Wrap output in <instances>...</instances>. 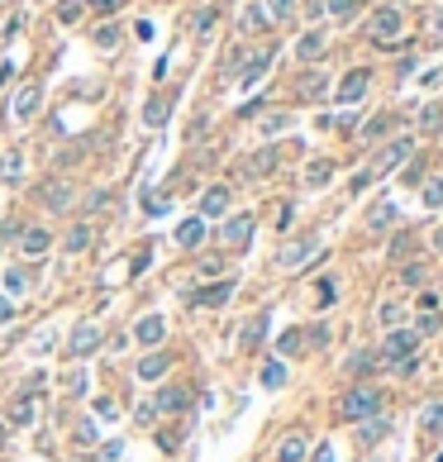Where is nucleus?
Instances as JSON below:
<instances>
[{"label":"nucleus","instance_id":"nucleus-38","mask_svg":"<svg viewBox=\"0 0 443 462\" xmlns=\"http://www.w3.org/2000/svg\"><path fill=\"white\" fill-rule=\"evenodd\" d=\"M215 20H219V10H215V5H205V10L191 20V29H196V33H210V29H215Z\"/></svg>","mask_w":443,"mask_h":462},{"label":"nucleus","instance_id":"nucleus-51","mask_svg":"<svg viewBox=\"0 0 443 462\" xmlns=\"http://www.w3.org/2000/svg\"><path fill=\"white\" fill-rule=\"evenodd\" d=\"M96 415H101V419H115V401H105V396H101V401H96Z\"/></svg>","mask_w":443,"mask_h":462},{"label":"nucleus","instance_id":"nucleus-56","mask_svg":"<svg viewBox=\"0 0 443 462\" xmlns=\"http://www.w3.org/2000/svg\"><path fill=\"white\" fill-rule=\"evenodd\" d=\"M314 462H329V448H319V458H314Z\"/></svg>","mask_w":443,"mask_h":462},{"label":"nucleus","instance_id":"nucleus-37","mask_svg":"<svg viewBox=\"0 0 443 462\" xmlns=\"http://www.w3.org/2000/svg\"><path fill=\"white\" fill-rule=\"evenodd\" d=\"M424 205H429V210H439V205H443V177L424 181Z\"/></svg>","mask_w":443,"mask_h":462},{"label":"nucleus","instance_id":"nucleus-44","mask_svg":"<svg viewBox=\"0 0 443 462\" xmlns=\"http://www.w3.org/2000/svg\"><path fill=\"white\" fill-rule=\"evenodd\" d=\"M424 429L434 434V429H443V405H429L424 410Z\"/></svg>","mask_w":443,"mask_h":462},{"label":"nucleus","instance_id":"nucleus-29","mask_svg":"<svg viewBox=\"0 0 443 462\" xmlns=\"http://www.w3.org/2000/svg\"><path fill=\"white\" fill-rule=\"evenodd\" d=\"M324 15H334L339 24H348L358 15V0H324Z\"/></svg>","mask_w":443,"mask_h":462},{"label":"nucleus","instance_id":"nucleus-25","mask_svg":"<svg viewBox=\"0 0 443 462\" xmlns=\"http://www.w3.org/2000/svg\"><path fill=\"white\" fill-rule=\"evenodd\" d=\"M91 43H96L101 53H115V48H119V24H96Z\"/></svg>","mask_w":443,"mask_h":462},{"label":"nucleus","instance_id":"nucleus-53","mask_svg":"<svg viewBox=\"0 0 443 462\" xmlns=\"http://www.w3.org/2000/svg\"><path fill=\"white\" fill-rule=\"evenodd\" d=\"M400 320V305H382V325H395Z\"/></svg>","mask_w":443,"mask_h":462},{"label":"nucleus","instance_id":"nucleus-46","mask_svg":"<svg viewBox=\"0 0 443 462\" xmlns=\"http://www.w3.org/2000/svg\"><path fill=\"white\" fill-rule=\"evenodd\" d=\"M67 391H72V396H86V372H72V377H67Z\"/></svg>","mask_w":443,"mask_h":462},{"label":"nucleus","instance_id":"nucleus-57","mask_svg":"<svg viewBox=\"0 0 443 462\" xmlns=\"http://www.w3.org/2000/svg\"><path fill=\"white\" fill-rule=\"evenodd\" d=\"M0 438H5V424H0Z\"/></svg>","mask_w":443,"mask_h":462},{"label":"nucleus","instance_id":"nucleus-42","mask_svg":"<svg viewBox=\"0 0 443 462\" xmlns=\"http://www.w3.org/2000/svg\"><path fill=\"white\" fill-rule=\"evenodd\" d=\"M157 443H162V453L182 448V429H162V434H157Z\"/></svg>","mask_w":443,"mask_h":462},{"label":"nucleus","instance_id":"nucleus-12","mask_svg":"<svg viewBox=\"0 0 443 462\" xmlns=\"http://www.w3.org/2000/svg\"><path fill=\"white\" fill-rule=\"evenodd\" d=\"M72 181H43V191H38V205H48V210H67L72 205Z\"/></svg>","mask_w":443,"mask_h":462},{"label":"nucleus","instance_id":"nucleus-3","mask_svg":"<svg viewBox=\"0 0 443 462\" xmlns=\"http://www.w3.org/2000/svg\"><path fill=\"white\" fill-rule=\"evenodd\" d=\"M319 253H324L319 239H300V244H286L277 253V267H282V272H300V267H305L310 258H319Z\"/></svg>","mask_w":443,"mask_h":462},{"label":"nucleus","instance_id":"nucleus-23","mask_svg":"<svg viewBox=\"0 0 443 462\" xmlns=\"http://www.w3.org/2000/svg\"><path fill=\"white\" fill-rule=\"evenodd\" d=\"M201 239H205V219H186V224H177V244L182 248H201Z\"/></svg>","mask_w":443,"mask_h":462},{"label":"nucleus","instance_id":"nucleus-28","mask_svg":"<svg viewBox=\"0 0 443 462\" xmlns=\"http://www.w3.org/2000/svg\"><path fill=\"white\" fill-rule=\"evenodd\" d=\"M20 172H24V153H5V158H0V181H5V186H15Z\"/></svg>","mask_w":443,"mask_h":462},{"label":"nucleus","instance_id":"nucleus-55","mask_svg":"<svg viewBox=\"0 0 443 462\" xmlns=\"http://www.w3.org/2000/svg\"><path fill=\"white\" fill-rule=\"evenodd\" d=\"M405 181H410V186H419V181H424V167H419V163L405 167Z\"/></svg>","mask_w":443,"mask_h":462},{"label":"nucleus","instance_id":"nucleus-8","mask_svg":"<svg viewBox=\"0 0 443 462\" xmlns=\"http://www.w3.org/2000/svg\"><path fill=\"white\" fill-rule=\"evenodd\" d=\"M367 86H372V72H367V67H353V72L339 82V105H358V100L367 96Z\"/></svg>","mask_w":443,"mask_h":462},{"label":"nucleus","instance_id":"nucleus-13","mask_svg":"<svg viewBox=\"0 0 443 462\" xmlns=\"http://www.w3.org/2000/svg\"><path fill=\"white\" fill-rule=\"evenodd\" d=\"M272 167H277V148H258V153L238 167V172H243V181H258V177H267V172H272Z\"/></svg>","mask_w":443,"mask_h":462},{"label":"nucleus","instance_id":"nucleus-33","mask_svg":"<svg viewBox=\"0 0 443 462\" xmlns=\"http://www.w3.org/2000/svg\"><path fill=\"white\" fill-rule=\"evenodd\" d=\"M300 348H305V334H300V329H286V334H282V338H277V353H300Z\"/></svg>","mask_w":443,"mask_h":462},{"label":"nucleus","instance_id":"nucleus-24","mask_svg":"<svg viewBox=\"0 0 443 462\" xmlns=\"http://www.w3.org/2000/svg\"><path fill=\"white\" fill-rule=\"evenodd\" d=\"M258 377H262V386H267V391H282V386H286V367H282L277 357H267Z\"/></svg>","mask_w":443,"mask_h":462},{"label":"nucleus","instance_id":"nucleus-7","mask_svg":"<svg viewBox=\"0 0 443 462\" xmlns=\"http://www.w3.org/2000/svg\"><path fill=\"white\" fill-rule=\"evenodd\" d=\"M129 338L138 343V348H157V343L167 338V320H162V315H143V320L133 325V334H129Z\"/></svg>","mask_w":443,"mask_h":462},{"label":"nucleus","instance_id":"nucleus-11","mask_svg":"<svg viewBox=\"0 0 443 462\" xmlns=\"http://www.w3.org/2000/svg\"><path fill=\"white\" fill-rule=\"evenodd\" d=\"M96 348H101V329L96 325H77L72 329V338H67V353L72 357H91Z\"/></svg>","mask_w":443,"mask_h":462},{"label":"nucleus","instance_id":"nucleus-20","mask_svg":"<svg viewBox=\"0 0 443 462\" xmlns=\"http://www.w3.org/2000/svg\"><path fill=\"white\" fill-rule=\"evenodd\" d=\"M91 244H96V229H91V219H86V224H72V229H67V239H62V248H67V253H86Z\"/></svg>","mask_w":443,"mask_h":462},{"label":"nucleus","instance_id":"nucleus-16","mask_svg":"<svg viewBox=\"0 0 443 462\" xmlns=\"http://www.w3.org/2000/svg\"><path fill=\"white\" fill-rule=\"evenodd\" d=\"M324 48H329V38H324L319 29H310V33H300V43H296V57H300V62H319V57H324Z\"/></svg>","mask_w":443,"mask_h":462},{"label":"nucleus","instance_id":"nucleus-45","mask_svg":"<svg viewBox=\"0 0 443 462\" xmlns=\"http://www.w3.org/2000/svg\"><path fill=\"white\" fill-rule=\"evenodd\" d=\"M314 300H319V305H334V281H319V286H314Z\"/></svg>","mask_w":443,"mask_h":462},{"label":"nucleus","instance_id":"nucleus-47","mask_svg":"<svg viewBox=\"0 0 443 462\" xmlns=\"http://www.w3.org/2000/svg\"><path fill=\"white\" fill-rule=\"evenodd\" d=\"M224 272V262H219V258H205V262H201V276H219Z\"/></svg>","mask_w":443,"mask_h":462},{"label":"nucleus","instance_id":"nucleus-14","mask_svg":"<svg viewBox=\"0 0 443 462\" xmlns=\"http://www.w3.org/2000/svg\"><path fill=\"white\" fill-rule=\"evenodd\" d=\"M10 419H15V424H20V429H29V424H34V419H38V391H20V401H15V410H10Z\"/></svg>","mask_w":443,"mask_h":462},{"label":"nucleus","instance_id":"nucleus-50","mask_svg":"<svg viewBox=\"0 0 443 462\" xmlns=\"http://www.w3.org/2000/svg\"><path fill=\"white\" fill-rule=\"evenodd\" d=\"M119 453H124L119 443H105V448H101V462H119Z\"/></svg>","mask_w":443,"mask_h":462},{"label":"nucleus","instance_id":"nucleus-41","mask_svg":"<svg viewBox=\"0 0 443 462\" xmlns=\"http://www.w3.org/2000/svg\"><path fill=\"white\" fill-rule=\"evenodd\" d=\"M286 124H291V114H267V119H262V134L272 138V134H282Z\"/></svg>","mask_w":443,"mask_h":462},{"label":"nucleus","instance_id":"nucleus-1","mask_svg":"<svg viewBox=\"0 0 443 462\" xmlns=\"http://www.w3.org/2000/svg\"><path fill=\"white\" fill-rule=\"evenodd\" d=\"M377 410H382V396H377L372 386H353V391L339 401V419H348V424H363V419H372Z\"/></svg>","mask_w":443,"mask_h":462},{"label":"nucleus","instance_id":"nucleus-36","mask_svg":"<svg viewBox=\"0 0 443 462\" xmlns=\"http://www.w3.org/2000/svg\"><path fill=\"white\" fill-rule=\"evenodd\" d=\"M324 86H329V82H324L319 72H305V77H300V96H310V100H314V96H324Z\"/></svg>","mask_w":443,"mask_h":462},{"label":"nucleus","instance_id":"nucleus-54","mask_svg":"<svg viewBox=\"0 0 443 462\" xmlns=\"http://www.w3.org/2000/svg\"><path fill=\"white\" fill-rule=\"evenodd\" d=\"M133 419H138V424H153L157 410H153V405H138V415H133Z\"/></svg>","mask_w":443,"mask_h":462},{"label":"nucleus","instance_id":"nucleus-39","mask_svg":"<svg viewBox=\"0 0 443 462\" xmlns=\"http://www.w3.org/2000/svg\"><path fill=\"white\" fill-rule=\"evenodd\" d=\"M296 15V0H267V20H291Z\"/></svg>","mask_w":443,"mask_h":462},{"label":"nucleus","instance_id":"nucleus-31","mask_svg":"<svg viewBox=\"0 0 443 462\" xmlns=\"http://www.w3.org/2000/svg\"><path fill=\"white\" fill-rule=\"evenodd\" d=\"M329 177H334V163H324V158H319V163H310V167H305V186H324Z\"/></svg>","mask_w":443,"mask_h":462},{"label":"nucleus","instance_id":"nucleus-48","mask_svg":"<svg viewBox=\"0 0 443 462\" xmlns=\"http://www.w3.org/2000/svg\"><path fill=\"white\" fill-rule=\"evenodd\" d=\"M10 320H15V300L0 296V325H10Z\"/></svg>","mask_w":443,"mask_h":462},{"label":"nucleus","instance_id":"nucleus-30","mask_svg":"<svg viewBox=\"0 0 443 462\" xmlns=\"http://www.w3.org/2000/svg\"><path fill=\"white\" fill-rule=\"evenodd\" d=\"M29 291V272L24 267H10V272H5V296H24Z\"/></svg>","mask_w":443,"mask_h":462},{"label":"nucleus","instance_id":"nucleus-32","mask_svg":"<svg viewBox=\"0 0 443 462\" xmlns=\"http://www.w3.org/2000/svg\"><path fill=\"white\" fill-rule=\"evenodd\" d=\"M238 29H243V33H258V29H267L262 5H248V10H243V20H238Z\"/></svg>","mask_w":443,"mask_h":462},{"label":"nucleus","instance_id":"nucleus-4","mask_svg":"<svg viewBox=\"0 0 443 462\" xmlns=\"http://www.w3.org/2000/svg\"><path fill=\"white\" fill-rule=\"evenodd\" d=\"M400 24H405L400 10H395V5H382V10L372 15V43H395V38H400Z\"/></svg>","mask_w":443,"mask_h":462},{"label":"nucleus","instance_id":"nucleus-40","mask_svg":"<svg viewBox=\"0 0 443 462\" xmlns=\"http://www.w3.org/2000/svg\"><path fill=\"white\" fill-rule=\"evenodd\" d=\"M382 134H391V114H377V119H367L363 138H382Z\"/></svg>","mask_w":443,"mask_h":462},{"label":"nucleus","instance_id":"nucleus-27","mask_svg":"<svg viewBox=\"0 0 443 462\" xmlns=\"http://www.w3.org/2000/svg\"><path fill=\"white\" fill-rule=\"evenodd\" d=\"M167 114H172V105L157 96V100H148V105H143V124H148V129H162V124H167Z\"/></svg>","mask_w":443,"mask_h":462},{"label":"nucleus","instance_id":"nucleus-49","mask_svg":"<svg viewBox=\"0 0 443 462\" xmlns=\"http://www.w3.org/2000/svg\"><path fill=\"white\" fill-rule=\"evenodd\" d=\"M91 10H96V15H115V10H119V0H91Z\"/></svg>","mask_w":443,"mask_h":462},{"label":"nucleus","instance_id":"nucleus-19","mask_svg":"<svg viewBox=\"0 0 443 462\" xmlns=\"http://www.w3.org/2000/svg\"><path fill=\"white\" fill-rule=\"evenodd\" d=\"M229 210V186H210L205 195H201V219H215Z\"/></svg>","mask_w":443,"mask_h":462},{"label":"nucleus","instance_id":"nucleus-21","mask_svg":"<svg viewBox=\"0 0 443 462\" xmlns=\"http://www.w3.org/2000/svg\"><path fill=\"white\" fill-rule=\"evenodd\" d=\"M167 367H172V357H167V353H148L143 362H138V381H162V377H167Z\"/></svg>","mask_w":443,"mask_h":462},{"label":"nucleus","instance_id":"nucleus-2","mask_svg":"<svg viewBox=\"0 0 443 462\" xmlns=\"http://www.w3.org/2000/svg\"><path fill=\"white\" fill-rule=\"evenodd\" d=\"M419 343V329H395V334H386V343H382V362H410V353H415Z\"/></svg>","mask_w":443,"mask_h":462},{"label":"nucleus","instance_id":"nucleus-17","mask_svg":"<svg viewBox=\"0 0 443 462\" xmlns=\"http://www.w3.org/2000/svg\"><path fill=\"white\" fill-rule=\"evenodd\" d=\"M20 248H24L29 258H38V253H48L52 248V234L43 224H34V229H20Z\"/></svg>","mask_w":443,"mask_h":462},{"label":"nucleus","instance_id":"nucleus-6","mask_svg":"<svg viewBox=\"0 0 443 462\" xmlns=\"http://www.w3.org/2000/svg\"><path fill=\"white\" fill-rule=\"evenodd\" d=\"M248 239H253V215H229L219 224V244L224 248H248Z\"/></svg>","mask_w":443,"mask_h":462},{"label":"nucleus","instance_id":"nucleus-9","mask_svg":"<svg viewBox=\"0 0 443 462\" xmlns=\"http://www.w3.org/2000/svg\"><path fill=\"white\" fill-rule=\"evenodd\" d=\"M229 296H234V281L224 276V281H210V286H201V291H191V305H210V310H219V305H229Z\"/></svg>","mask_w":443,"mask_h":462},{"label":"nucleus","instance_id":"nucleus-15","mask_svg":"<svg viewBox=\"0 0 443 462\" xmlns=\"http://www.w3.org/2000/svg\"><path fill=\"white\" fill-rule=\"evenodd\" d=\"M410 148H415L410 138H395L391 148H386V153L377 158V167H372V177H382V172H391V167H400V163H405V158H410Z\"/></svg>","mask_w":443,"mask_h":462},{"label":"nucleus","instance_id":"nucleus-5","mask_svg":"<svg viewBox=\"0 0 443 462\" xmlns=\"http://www.w3.org/2000/svg\"><path fill=\"white\" fill-rule=\"evenodd\" d=\"M38 110H43V86H34V82L20 86V91H15V100H10V114H15L20 124H29Z\"/></svg>","mask_w":443,"mask_h":462},{"label":"nucleus","instance_id":"nucleus-18","mask_svg":"<svg viewBox=\"0 0 443 462\" xmlns=\"http://www.w3.org/2000/svg\"><path fill=\"white\" fill-rule=\"evenodd\" d=\"M267 67H272V48H262V53L248 57V62H243V72H238V82H243V86H258Z\"/></svg>","mask_w":443,"mask_h":462},{"label":"nucleus","instance_id":"nucleus-35","mask_svg":"<svg viewBox=\"0 0 443 462\" xmlns=\"http://www.w3.org/2000/svg\"><path fill=\"white\" fill-rule=\"evenodd\" d=\"M391 219H395V210H391V205H377V210L367 215V229H372V234H382V229H386Z\"/></svg>","mask_w":443,"mask_h":462},{"label":"nucleus","instance_id":"nucleus-22","mask_svg":"<svg viewBox=\"0 0 443 462\" xmlns=\"http://www.w3.org/2000/svg\"><path fill=\"white\" fill-rule=\"evenodd\" d=\"M305 453H310V443H305L300 434H286L282 448H277V462H305Z\"/></svg>","mask_w":443,"mask_h":462},{"label":"nucleus","instance_id":"nucleus-26","mask_svg":"<svg viewBox=\"0 0 443 462\" xmlns=\"http://www.w3.org/2000/svg\"><path fill=\"white\" fill-rule=\"evenodd\" d=\"M262 334H267V315H258V320H248V325L238 329V343H243V348H258Z\"/></svg>","mask_w":443,"mask_h":462},{"label":"nucleus","instance_id":"nucleus-34","mask_svg":"<svg viewBox=\"0 0 443 462\" xmlns=\"http://www.w3.org/2000/svg\"><path fill=\"white\" fill-rule=\"evenodd\" d=\"M81 10H86L81 0H57V24H77Z\"/></svg>","mask_w":443,"mask_h":462},{"label":"nucleus","instance_id":"nucleus-10","mask_svg":"<svg viewBox=\"0 0 443 462\" xmlns=\"http://www.w3.org/2000/svg\"><path fill=\"white\" fill-rule=\"evenodd\" d=\"M153 410L157 415H186V410H191V391H186V386H162Z\"/></svg>","mask_w":443,"mask_h":462},{"label":"nucleus","instance_id":"nucleus-52","mask_svg":"<svg viewBox=\"0 0 443 462\" xmlns=\"http://www.w3.org/2000/svg\"><path fill=\"white\" fill-rule=\"evenodd\" d=\"M20 29H24V15H15V20H5V38H15Z\"/></svg>","mask_w":443,"mask_h":462},{"label":"nucleus","instance_id":"nucleus-43","mask_svg":"<svg viewBox=\"0 0 443 462\" xmlns=\"http://www.w3.org/2000/svg\"><path fill=\"white\" fill-rule=\"evenodd\" d=\"M419 124H424V129H439V124H443V110H439V105H424Z\"/></svg>","mask_w":443,"mask_h":462}]
</instances>
